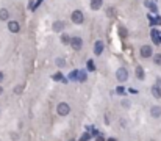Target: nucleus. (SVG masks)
Listing matches in <instances>:
<instances>
[{
  "mask_svg": "<svg viewBox=\"0 0 161 141\" xmlns=\"http://www.w3.org/2000/svg\"><path fill=\"white\" fill-rule=\"evenodd\" d=\"M53 80H60V82H66V78L63 77V74H61V72H58V74H55V75H53Z\"/></svg>",
  "mask_w": 161,
  "mask_h": 141,
  "instance_id": "a211bd4d",
  "label": "nucleus"
},
{
  "mask_svg": "<svg viewBox=\"0 0 161 141\" xmlns=\"http://www.w3.org/2000/svg\"><path fill=\"white\" fill-rule=\"evenodd\" d=\"M56 66H60V67H64V66H66V61H64L63 58H58V60H56Z\"/></svg>",
  "mask_w": 161,
  "mask_h": 141,
  "instance_id": "aec40b11",
  "label": "nucleus"
},
{
  "mask_svg": "<svg viewBox=\"0 0 161 141\" xmlns=\"http://www.w3.org/2000/svg\"><path fill=\"white\" fill-rule=\"evenodd\" d=\"M22 89H24V86H17V88H16V89H14V91H16V93H21V91H22Z\"/></svg>",
  "mask_w": 161,
  "mask_h": 141,
  "instance_id": "cd10ccee",
  "label": "nucleus"
},
{
  "mask_svg": "<svg viewBox=\"0 0 161 141\" xmlns=\"http://www.w3.org/2000/svg\"><path fill=\"white\" fill-rule=\"evenodd\" d=\"M152 96L155 97V99H161V88L158 85H155V86H152Z\"/></svg>",
  "mask_w": 161,
  "mask_h": 141,
  "instance_id": "9d476101",
  "label": "nucleus"
},
{
  "mask_svg": "<svg viewBox=\"0 0 161 141\" xmlns=\"http://www.w3.org/2000/svg\"><path fill=\"white\" fill-rule=\"evenodd\" d=\"M33 5H34V3H33V2H30V3H28V8H30V10H32V11H33Z\"/></svg>",
  "mask_w": 161,
  "mask_h": 141,
  "instance_id": "c85d7f7f",
  "label": "nucleus"
},
{
  "mask_svg": "<svg viewBox=\"0 0 161 141\" xmlns=\"http://www.w3.org/2000/svg\"><path fill=\"white\" fill-rule=\"evenodd\" d=\"M86 78H88L86 71H78V72H77V80H80V82H85Z\"/></svg>",
  "mask_w": 161,
  "mask_h": 141,
  "instance_id": "ddd939ff",
  "label": "nucleus"
},
{
  "mask_svg": "<svg viewBox=\"0 0 161 141\" xmlns=\"http://www.w3.org/2000/svg\"><path fill=\"white\" fill-rule=\"evenodd\" d=\"M116 91H117V94H121V96H122V94H124V93H125V89H124V88H122V86H119V88H117Z\"/></svg>",
  "mask_w": 161,
  "mask_h": 141,
  "instance_id": "a878e982",
  "label": "nucleus"
},
{
  "mask_svg": "<svg viewBox=\"0 0 161 141\" xmlns=\"http://www.w3.org/2000/svg\"><path fill=\"white\" fill-rule=\"evenodd\" d=\"M141 56H144V58L152 56V47L150 45H143V47H141Z\"/></svg>",
  "mask_w": 161,
  "mask_h": 141,
  "instance_id": "6e6552de",
  "label": "nucleus"
},
{
  "mask_svg": "<svg viewBox=\"0 0 161 141\" xmlns=\"http://www.w3.org/2000/svg\"><path fill=\"white\" fill-rule=\"evenodd\" d=\"M88 69H89V71H95V66H94L92 60H89V61H88Z\"/></svg>",
  "mask_w": 161,
  "mask_h": 141,
  "instance_id": "4be33fe9",
  "label": "nucleus"
},
{
  "mask_svg": "<svg viewBox=\"0 0 161 141\" xmlns=\"http://www.w3.org/2000/svg\"><path fill=\"white\" fill-rule=\"evenodd\" d=\"M8 17H10L8 10H5V8L0 10V21H8Z\"/></svg>",
  "mask_w": 161,
  "mask_h": 141,
  "instance_id": "4468645a",
  "label": "nucleus"
},
{
  "mask_svg": "<svg viewBox=\"0 0 161 141\" xmlns=\"http://www.w3.org/2000/svg\"><path fill=\"white\" fill-rule=\"evenodd\" d=\"M119 36L121 38H127L128 36V32H127V28H125V27H119Z\"/></svg>",
  "mask_w": 161,
  "mask_h": 141,
  "instance_id": "dca6fc26",
  "label": "nucleus"
},
{
  "mask_svg": "<svg viewBox=\"0 0 161 141\" xmlns=\"http://www.w3.org/2000/svg\"><path fill=\"white\" fill-rule=\"evenodd\" d=\"M3 93V89H2V86H0V94H2Z\"/></svg>",
  "mask_w": 161,
  "mask_h": 141,
  "instance_id": "2f4dec72",
  "label": "nucleus"
},
{
  "mask_svg": "<svg viewBox=\"0 0 161 141\" xmlns=\"http://www.w3.org/2000/svg\"><path fill=\"white\" fill-rule=\"evenodd\" d=\"M56 111H58L60 116H67L69 113H71V107H69L66 102H61V104H58V107H56Z\"/></svg>",
  "mask_w": 161,
  "mask_h": 141,
  "instance_id": "f257e3e1",
  "label": "nucleus"
},
{
  "mask_svg": "<svg viewBox=\"0 0 161 141\" xmlns=\"http://www.w3.org/2000/svg\"><path fill=\"white\" fill-rule=\"evenodd\" d=\"M150 115L153 116V118H160L161 116V108H160V107H152V108H150Z\"/></svg>",
  "mask_w": 161,
  "mask_h": 141,
  "instance_id": "f8f14e48",
  "label": "nucleus"
},
{
  "mask_svg": "<svg viewBox=\"0 0 161 141\" xmlns=\"http://www.w3.org/2000/svg\"><path fill=\"white\" fill-rule=\"evenodd\" d=\"M69 44H71V47L74 49V50H80V49L83 47V39L80 36H74V38H71Z\"/></svg>",
  "mask_w": 161,
  "mask_h": 141,
  "instance_id": "f03ea898",
  "label": "nucleus"
},
{
  "mask_svg": "<svg viewBox=\"0 0 161 141\" xmlns=\"http://www.w3.org/2000/svg\"><path fill=\"white\" fill-rule=\"evenodd\" d=\"M150 36H152V41H153V44H155V45L161 44V32H158V30H152Z\"/></svg>",
  "mask_w": 161,
  "mask_h": 141,
  "instance_id": "39448f33",
  "label": "nucleus"
},
{
  "mask_svg": "<svg viewBox=\"0 0 161 141\" xmlns=\"http://www.w3.org/2000/svg\"><path fill=\"white\" fill-rule=\"evenodd\" d=\"M155 24L161 25V16H156V17H155Z\"/></svg>",
  "mask_w": 161,
  "mask_h": 141,
  "instance_id": "bb28decb",
  "label": "nucleus"
},
{
  "mask_svg": "<svg viewBox=\"0 0 161 141\" xmlns=\"http://www.w3.org/2000/svg\"><path fill=\"white\" fill-rule=\"evenodd\" d=\"M153 61H155V64H161V53L153 55Z\"/></svg>",
  "mask_w": 161,
  "mask_h": 141,
  "instance_id": "6ab92c4d",
  "label": "nucleus"
},
{
  "mask_svg": "<svg viewBox=\"0 0 161 141\" xmlns=\"http://www.w3.org/2000/svg\"><path fill=\"white\" fill-rule=\"evenodd\" d=\"M147 17H149V21H150V25H156V24H155V17H152L150 14H149Z\"/></svg>",
  "mask_w": 161,
  "mask_h": 141,
  "instance_id": "393cba45",
  "label": "nucleus"
},
{
  "mask_svg": "<svg viewBox=\"0 0 161 141\" xmlns=\"http://www.w3.org/2000/svg\"><path fill=\"white\" fill-rule=\"evenodd\" d=\"M3 80V72H0V82Z\"/></svg>",
  "mask_w": 161,
  "mask_h": 141,
  "instance_id": "c756f323",
  "label": "nucleus"
},
{
  "mask_svg": "<svg viewBox=\"0 0 161 141\" xmlns=\"http://www.w3.org/2000/svg\"><path fill=\"white\" fill-rule=\"evenodd\" d=\"M136 77L139 78V80H144V69L141 66L136 67Z\"/></svg>",
  "mask_w": 161,
  "mask_h": 141,
  "instance_id": "2eb2a0df",
  "label": "nucleus"
},
{
  "mask_svg": "<svg viewBox=\"0 0 161 141\" xmlns=\"http://www.w3.org/2000/svg\"><path fill=\"white\" fill-rule=\"evenodd\" d=\"M97 141H103V138H100V136H99V138H97Z\"/></svg>",
  "mask_w": 161,
  "mask_h": 141,
  "instance_id": "7c9ffc66",
  "label": "nucleus"
},
{
  "mask_svg": "<svg viewBox=\"0 0 161 141\" xmlns=\"http://www.w3.org/2000/svg\"><path fill=\"white\" fill-rule=\"evenodd\" d=\"M63 28H64L63 22H55V24H53V30H55V32H61Z\"/></svg>",
  "mask_w": 161,
  "mask_h": 141,
  "instance_id": "f3484780",
  "label": "nucleus"
},
{
  "mask_svg": "<svg viewBox=\"0 0 161 141\" xmlns=\"http://www.w3.org/2000/svg\"><path fill=\"white\" fill-rule=\"evenodd\" d=\"M144 6H145V8H149L152 13H158V6H156V3L153 2V0H145Z\"/></svg>",
  "mask_w": 161,
  "mask_h": 141,
  "instance_id": "0eeeda50",
  "label": "nucleus"
},
{
  "mask_svg": "<svg viewBox=\"0 0 161 141\" xmlns=\"http://www.w3.org/2000/svg\"><path fill=\"white\" fill-rule=\"evenodd\" d=\"M116 78L119 80V82H125V80L128 78V72L125 67H119L117 72H116Z\"/></svg>",
  "mask_w": 161,
  "mask_h": 141,
  "instance_id": "20e7f679",
  "label": "nucleus"
},
{
  "mask_svg": "<svg viewBox=\"0 0 161 141\" xmlns=\"http://www.w3.org/2000/svg\"><path fill=\"white\" fill-rule=\"evenodd\" d=\"M89 138H91V135H89V133H83V136H82L80 140H82V141H88Z\"/></svg>",
  "mask_w": 161,
  "mask_h": 141,
  "instance_id": "b1692460",
  "label": "nucleus"
},
{
  "mask_svg": "<svg viewBox=\"0 0 161 141\" xmlns=\"http://www.w3.org/2000/svg\"><path fill=\"white\" fill-rule=\"evenodd\" d=\"M8 30L11 33H19L21 32V25H19L17 21H10L8 22Z\"/></svg>",
  "mask_w": 161,
  "mask_h": 141,
  "instance_id": "423d86ee",
  "label": "nucleus"
},
{
  "mask_svg": "<svg viewBox=\"0 0 161 141\" xmlns=\"http://www.w3.org/2000/svg\"><path fill=\"white\" fill-rule=\"evenodd\" d=\"M61 41H63L64 44H69V41H71V38H69L67 35H63V36H61Z\"/></svg>",
  "mask_w": 161,
  "mask_h": 141,
  "instance_id": "5701e85b",
  "label": "nucleus"
},
{
  "mask_svg": "<svg viewBox=\"0 0 161 141\" xmlns=\"http://www.w3.org/2000/svg\"><path fill=\"white\" fill-rule=\"evenodd\" d=\"M110 141H114V140H110Z\"/></svg>",
  "mask_w": 161,
  "mask_h": 141,
  "instance_id": "473e14b6",
  "label": "nucleus"
},
{
  "mask_svg": "<svg viewBox=\"0 0 161 141\" xmlns=\"http://www.w3.org/2000/svg\"><path fill=\"white\" fill-rule=\"evenodd\" d=\"M71 17H72V22H74V24H83V21H85V16H83V13L80 10H75Z\"/></svg>",
  "mask_w": 161,
  "mask_h": 141,
  "instance_id": "7ed1b4c3",
  "label": "nucleus"
},
{
  "mask_svg": "<svg viewBox=\"0 0 161 141\" xmlns=\"http://www.w3.org/2000/svg\"><path fill=\"white\" fill-rule=\"evenodd\" d=\"M102 52H103V43H102V41H95V44H94V53H95V55H100Z\"/></svg>",
  "mask_w": 161,
  "mask_h": 141,
  "instance_id": "1a4fd4ad",
  "label": "nucleus"
},
{
  "mask_svg": "<svg viewBox=\"0 0 161 141\" xmlns=\"http://www.w3.org/2000/svg\"><path fill=\"white\" fill-rule=\"evenodd\" d=\"M102 3H103V0H91V10H94V11L100 10Z\"/></svg>",
  "mask_w": 161,
  "mask_h": 141,
  "instance_id": "9b49d317",
  "label": "nucleus"
},
{
  "mask_svg": "<svg viewBox=\"0 0 161 141\" xmlns=\"http://www.w3.org/2000/svg\"><path fill=\"white\" fill-rule=\"evenodd\" d=\"M77 72H78V71H72L71 72V74H69V78H71V80H77Z\"/></svg>",
  "mask_w": 161,
  "mask_h": 141,
  "instance_id": "412c9836",
  "label": "nucleus"
}]
</instances>
